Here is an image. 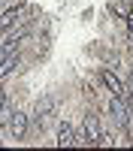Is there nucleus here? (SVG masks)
I'll list each match as a JSON object with an SVG mask.
<instances>
[{"label":"nucleus","mask_w":133,"mask_h":151,"mask_svg":"<svg viewBox=\"0 0 133 151\" xmlns=\"http://www.w3.org/2000/svg\"><path fill=\"white\" fill-rule=\"evenodd\" d=\"M100 142H103V133L97 115H85V127L82 133H76V145H100Z\"/></svg>","instance_id":"nucleus-1"},{"label":"nucleus","mask_w":133,"mask_h":151,"mask_svg":"<svg viewBox=\"0 0 133 151\" xmlns=\"http://www.w3.org/2000/svg\"><path fill=\"white\" fill-rule=\"evenodd\" d=\"M109 112H112V118H115L118 127L130 133V106H127V100L112 94V100H109Z\"/></svg>","instance_id":"nucleus-2"},{"label":"nucleus","mask_w":133,"mask_h":151,"mask_svg":"<svg viewBox=\"0 0 133 151\" xmlns=\"http://www.w3.org/2000/svg\"><path fill=\"white\" fill-rule=\"evenodd\" d=\"M27 36H30L27 27H21V30H15V33H6V36H3V42H0V60H3L6 55H12V52H18V45L27 40Z\"/></svg>","instance_id":"nucleus-3"},{"label":"nucleus","mask_w":133,"mask_h":151,"mask_svg":"<svg viewBox=\"0 0 133 151\" xmlns=\"http://www.w3.org/2000/svg\"><path fill=\"white\" fill-rule=\"evenodd\" d=\"M24 12H27V6H12V9H6V12H0V33H6L12 24H15Z\"/></svg>","instance_id":"nucleus-4"},{"label":"nucleus","mask_w":133,"mask_h":151,"mask_svg":"<svg viewBox=\"0 0 133 151\" xmlns=\"http://www.w3.org/2000/svg\"><path fill=\"white\" fill-rule=\"evenodd\" d=\"M6 127H9V133L15 136V139H24V133H27V115H24V112H15Z\"/></svg>","instance_id":"nucleus-5"},{"label":"nucleus","mask_w":133,"mask_h":151,"mask_svg":"<svg viewBox=\"0 0 133 151\" xmlns=\"http://www.w3.org/2000/svg\"><path fill=\"white\" fill-rule=\"evenodd\" d=\"M18 67H21V55H18V52L6 55L3 60H0V79H6V76H9V73H15Z\"/></svg>","instance_id":"nucleus-6"},{"label":"nucleus","mask_w":133,"mask_h":151,"mask_svg":"<svg viewBox=\"0 0 133 151\" xmlns=\"http://www.w3.org/2000/svg\"><path fill=\"white\" fill-rule=\"evenodd\" d=\"M103 82H106V88L112 91L115 97H127V91H124V85H121V79L115 73H109V70H103Z\"/></svg>","instance_id":"nucleus-7"},{"label":"nucleus","mask_w":133,"mask_h":151,"mask_svg":"<svg viewBox=\"0 0 133 151\" xmlns=\"http://www.w3.org/2000/svg\"><path fill=\"white\" fill-rule=\"evenodd\" d=\"M58 145H60V148L76 145V133H73V127H70V124H60V127H58Z\"/></svg>","instance_id":"nucleus-8"},{"label":"nucleus","mask_w":133,"mask_h":151,"mask_svg":"<svg viewBox=\"0 0 133 151\" xmlns=\"http://www.w3.org/2000/svg\"><path fill=\"white\" fill-rule=\"evenodd\" d=\"M52 112H55V100H52V97L36 100V106H33V115H36V118H48Z\"/></svg>","instance_id":"nucleus-9"},{"label":"nucleus","mask_w":133,"mask_h":151,"mask_svg":"<svg viewBox=\"0 0 133 151\" xmlns=\"http://www.w3.org/2000/svg\"><path fill=\"white\" fill-rule=\"evenodd\" d=\"M112 9L118 12V15H121V18H127V15H130V6L124 3V0H112Z\"/></svg>","instance_id":"nucleus-10"},{"label":"nucleus","mask_w":133,"mask_h":151,"mask_svg":"<svg viewBox=\"0 0 133 151\" xmlns=\"http://www.w3.org/2000/svg\"><path fill=\"white\" fill-rule=\"evenodd\" d=\"M6 115V88H0V118Z\"/></svg>","instance_id":"nucleus-11"},{"label":"nucleus","mask_w":133,"mask_h":151,"mask_svg":"<svg viewBox=\"0 0 133 151\" xmlns=\"http://www.w3.org/2000/svg\"><path fill=\"white\" fill-rule=\"evenodd\" d=\"M127 27H130V33H133V12L127 15Z\"/></svg>","instance_id":"nucleus-12"},{"label":"nucleus","mask_w":133,"mask_h":151,"mask_svg":"<svg viewBox=\"0 0 133 151\" xmlns=\"http://www.w3.org/2000/svg\"><path fill=\"white\" fill-rule=\"evenodd\" d=\"M130 88H133V76H130Z\"/></svg>","instance_id":"nucleus-13"}]
</instances>
